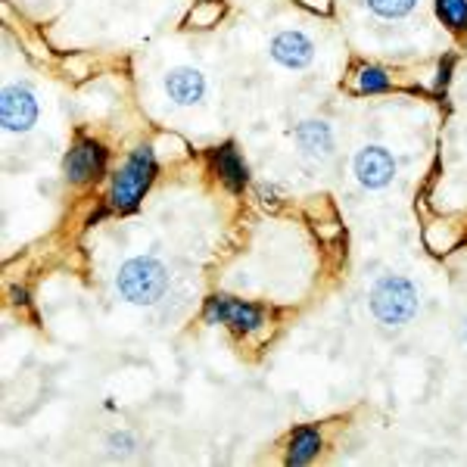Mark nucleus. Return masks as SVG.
<instances>
[{
	"instance_id": "nucleus-1",
	"label": "nucleus",
	"mask_w": 467,
	"mask_h": 467,
	"mask_svg": "<svg viewBox=\"0 0 467 467\" xmlns=\"http://www.w3.org/2000/svg\"><path fill=\"white\" fill-rule=\"evenodd\" d=\"M119 293L134 306H153L169 287V275L156 259H131L119 271Z\"/></svg>"
},
{
	"instance_id": "nucleus-2",
	"label": "nucleus",
	"mask_w": 467,
	"mask_h": 467,
	"mask_svg": "<svg viewBox=\"0 0 467 467\" xmlns=\"http://www.w3.org/2000/svg\"><path fill=\"white\" fill-rule=\"evenodd\" d=\"M371 308H374V315H378L383 324L399 327V324L411 321L414 312H418V290H414L405 277L387 275V277H380V281L374 284Z\"/></svg>"
},
{
	"instance_id": "nucleus-3",
	"label": "nucleus",
	"mask_w": 467,
	"mask_h": 467,
	"mask_svg": "<svg viewBox=\"0 0 467 467\" xmlns=\"http://www.w3.org/2000/svg\"><path fill=\"white\" fill-rule=\"evenodd\" d=\"M156 175V160H153V150L140 147L128 156V162L122 165V171L112 181V202L119 209H134L140 202V197L147 193L150 181Z\"/></svg>"
},
{
	"instance_id": "nucleus-4",
	"label": "nucleus",
	"mask_w": 467,
	"mask_h": 467,
	"mask_svg": "<svg viewBox=\"0 0 467 467\" xmlns=\"http://www.w3.org/2000/svg\"><path fill=\"white\" fill-rule=\"evenodd\" d=\"M206 321L231 324V327H237V330H255L262 324V312L250 303H240V299L215 296L206 303Z\"/></svg>"
},
{
	"instance_id": "nucleus-5",
	"label": "nucleus",
	"mask_w": 467,
	"mask_h": 467,
	"mask_svg": "<svg viewBox=\"0 0 467 467\" xmlns=\"http://www.w3.org/2000/svg\"><path fill=\"white\" fill-rule=\"evenodd\" d=\"M0 119L6 131H28L37 119V103L28 88H6L0 100Z\"/></svg>"
},
{
	"instance_id": "nucleus-6",
	"label": "nucleus",
	"mask_w": 467,
	"mask_h": 467,
	"mask_svg": "<svg viewBox=\"0 0 467 467\" xmlns=\"http://www.w3.org/2000/svg\"><path fill=\"white\" fill-rule=\"evenodd\" d=\"M356 175L365 187L378 191V187H387L396 175V162L393 156L387 153L383 147H365L356 156Z\"/></svg>"
},
{
	"instance_id": "nucleus-7",
	"label": "nucleus",
	"mask_w": 467,
	"mask_h": 467,
	"mask_svg": "<svg viewBox=\"0 0 467 467\" xmlns=\"http://www.w3.org/2000/svg\"><path fill=\"white\" fill-rule=\"evenodd\" d=\"M107 165V150L94 140H81L78 147L69 150V156L63 160V169L75 184H85V181L97 178Z\"/></svg>"
},
{
	"instance_id": "nucleus-8",
	"label": "nucleus",
	"mask_w": 467,
	"mask_h": 467,
	"mask_svg": "<svg viewBox=\"0 0 467 467\" xmlns=\"http://www.w3.org/2000/svg\"><path fill=\"white\" fill-rule=\"evenodd\" d=\"M271 57L287 69H306L315 57V47L303 32H281L271 41Z\"/></svg>"
},
{
	"instance_id": "nucleus-9",
	"label": "nucleus",
	"mask_w": 467,
	"mask_h": 467,
	"mask_svg": "<svg viewBox=\"0 0 467 467\" xmlns=\"http://www.w3.org/2000/svg\"><path fill=\"white\" fill-rule=\"evenodd\" d=\"M165 90L178 107H193L206 94V78L197 69H171L165 78Z\"/></svg>"
},
{
	"instance_id": "nucleus-10",
	"label": "nucleus",
	"mask_w": 467,
	"mask_h": 467,
	"mask_svg": "<svg viewBox=\"0 0 467 467\" xmlns=\"http://www.w3.org/2000/svg\"><path fill=\"white\" fill-rule=\"evenodd\" d=\"M296 140H299V150L308 156V160H330L334 153V134L324 122H303L296 128Z\"/></svg>"
},
{
	"instance_id": "nucleus-11",
	"label": "nucleus",
	"mask_w": 467,
	"mask_h": 467,
	"mask_svg": "<svg viewBox=\"0 0 467 467\" xmlns=\"http://www.w3.org/2000/svg\"><path fill=\"white\" fill-rule=\"evenodd\" d=\"M215 165H218V175H222V181L231 187V191H240V187L246 184V165L231 144H224L215 153Z\"/></svg>"
},
{
	"instance_id": "nucleus-12",
	"label": "nucleus",
	"mask_w": 467,
	"mask_h": 467,
	"mask_svg": "<svg viewBox=\"0 0 467 467\" xmlns=\"http://www.w3.org/2000/svg\"><path fill=\"white\" fill-rule=\"evenodd\" d=\"M318 449H321L318 431H312V427H303V431H296V436H293V442H290L287 464H306V462H312V458L318 455Z\"/></svg>"
},
{
	"instance_id": "nucleus-13",
	"label": "nucleus",
	"mask_w": 467,
	"mask_h": 467,
	"mask_svg": "<svg viewBox=\"0 0 467 467\" xmlns=\"http://www.w3.org/2000/svg\"><path fill=\"white\" fill-rule=\"evenodd\" d=\"M436 13L455 32L467 28V0H436Z\"/></svg>"
},
{
	"instance_id": "nucleus-14",
	"label": "nucleus",
	"mask_w": 467,
	"mask_h": 467,
	"mask_svg": "<svg viewBox=\"0 0 467 467\" xmlns=\"http://www.w3.org/2000/svg\"><path fill=\"white\" fill-rule=\"evenodd\" d=\"M414 4H418V0H368V6H371V10L383 19L409 16V13L414 10Z\"/></svg>"
},
{
	"instance_id": "nucleus-15",
	"label": "nucleus",
	"mask_w": 467,
	"mask_h": 467,
	"mask_svg": "<svg viewBox=\"0 0 467 467\" xmlns=\"http://www.w3.org/2000/svg\"><path fill=\"white\" fill-rule=\"evenodd\" d=\"M358 88L368 90V94H374V90H387L389 78L380 69H365V72H361V78H358Z\"/></svg>"
},
{
	"instance_id": "nucleus-16",
	"label": "nucleus",
	"mask_w": 467,
	"mask_h": 467,
	"mask_svg": "<svg viewBox=\"0 0 467 467\" xmlns=\"http://www.w3.org/2000/svg\"><path fill=\"white\" fill-rule=\"evenodd\" d=\"M308 10H318V13H330V0H303Z\"/></svg>"
},
{
	"instance_id": "nucleus-17",
	"label": "nucleus",
	"mask_w": 467,
	"mask_h": 467,
	"mask_svg": "<svg viewBox=\"0 0 467 467\" xmlns=\"http://www.w3.org/2000/svg\"><path fill=\"white\" fill-rule=\"evenodd\" d=\"M449 69H451V57L446 59V63H442V69H440V81H436L440 88H446V85H449Z\"/></svg>"
}]
</instances>
